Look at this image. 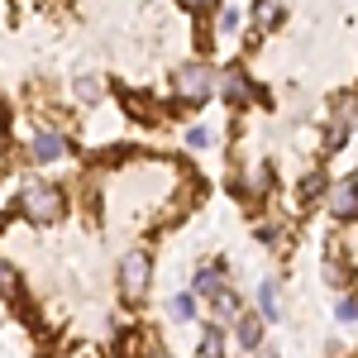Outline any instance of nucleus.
I'll use <instances>...</instances> for the list:
<instances>
[{
	"mask_svg": "<svg viewBox=\"0 0 358 358\" xmlns=\"http://www.w3.org/2000/svg\"><path fill=\"white\" fill-rule=\"evenodd\" d=\"M172 91H177V101H187V106H206V101L215 96V67H210L206 57L182 62V67L172 72Z\"/></svg>",
	"mask_w": 358,
	"mask_h": 358,
	"instance_id": "f257e3e1",
	"label": "nucleus"
},
{
	"mask_svg": "<svg viewBox=\"0 0 358 358\" xmlns=\"http://www.w3.org/2000/svg\"><path fill=\"white\" fill-rule=\"evenodd\" d=\"M20 210H24L34 224H53V220H62V210H67V196H62V187H53V182H24Z\"/></svg>",
	"mask_w": 358,
	"mask_h": 358,
	"instance_id": "f03ea898",
	"label": "nucleus"
},
{
	"mask_svg": "<svg viewBox=\"0 0 358 358\" xmlns=\"http://www.w3.org/2000/svg\"><path fill=\"white\" fill-rule=\"evenodd\" d=\"M148 282H153V253L148 248H129L120 258V296L124 301H143L148 296Z\"/></svg>",
	"mask_w": 358,
	"mask_h": 358,
	"instance_id": "7ed1b4c3",
	"label": "nucleus"
},
{
	"mask_svg": "<svg viewBox=\"0 0 358 358\" xmlns=\"http://www.w3.org/2000/svg\"><path fill=\"white\" fill-rule=\"evenodd\" d=\"M215 96H224L234 110L248 106V101H263V96H258V86L248 82L244 67H224V72H215Z\"/></svg>",
	"mask_w": 358,
	"mask_h": 358,
	"instance_id": "20e7f679",
	"label": "nucleus"
},
{
	"mask_svg": "<svg viewBox=\"0 0 358 358\" xmlns=\"http://www.w3.org/2000/svg\"><path fill=\"white\" fill-rule=\"evenodd\" d=\"M67 153H72V143H67V134L53 129V124H43L38 134L29 138V158H34V167H48V163H57V158H67Z\"/></svg>",
	"mask_w": 358,
	"mask_h": 358,
	"instance_id": "39448f33",
	"label": "nucleus"
},
{
	"mask_svg": "<svg viewBox=\"0 0 358 358\" xmlns=\"http://www.w3.org/2000/svg\"><path fill=\"white\" fill-rule=\"evenodd\" d=\"M229 334H234V344L239 349H263V315H248V310H239L234 320H229Z\"/></svg>",
	"mask_w": 358,
	"mask_h": 358,
	"instance_id": "423d86ee",
	"label": "nucleus"
},
{
	"mask_svg": "<svg viewBox=\"0 0 358 358\" xmlns=\"http://www.w3.org/2000/svg\"><path fill=\"white\" fill-rule=\"evenodd\" d=\"M325 201H330V210L339 215V220H354V215H358V177H344V182H334Z\"/></svg>",
	"mask_w": 358,
	"mask_h": 358,
	"instance_id": "0eeeda50",
	"label": "nucleus"
},
{
	"mask_svg": "<svg viewBox=\"0 0 358 358\" xmlns=\"http://www.w3.org/2000/svg\"><path fill=\"white\" fill-rule=\"evenodd\" d=\"M268 187H273V167H268V163H253L244 177L229 182V192H234V196H268Z\"/></svg>",
	"mask_w": 358,
	"mask_h": 358,
	"instance_id": "6e6552de",
	"label": "nucleus"
},
{
	"mask_svg": "<svg viewBox=\"0 0 358 358\" xmlns=\"http://www.w3.org/2000/svg\"><path fill=\"white\" fill-rule=\"evenodd\" d=\"M277 20H282V5H277V0H258V5H253V29H248V38L258 43L263 34L277 29Z\"/></svg>",
	"mask_w": 358,
	"mask_h": 358,
	"instance_id": "1a4fd4ad",
	"label": "nucleus"
},
{
	"mask_svg": "<svg viewBox=\"0 0 358 358\" xmlns=\"http://www.w3.org/2000/svg\"><path fill=\"white\" fill-rule=\"evenodd\" d=\"M220 287H229V282H224V268H220V263H206V268H196V277H192V292H196V296H206V301H210Z\"/></svg>",
	"mask_w": 358,
	"mask_h": 358,
	"instance_id": "9d476101",
	"label": "nucleus"
},
{
	"mask_svg": "<svg viewBox=\"0 0 358 358\" xmlns=\"http://www.w3.org/2000/svg\"><path fill=\"white\" fill-rule=\"evenodd\" d=\"M224 349H229V334H224V325H201V349L196 354L201 358H224Z\"/></svg>",
	"mask_w": 358,
	"mask_h": 358,
	"instance_id": "9b49d317",
	"label": "nucleus"
},
{
	"mask_svg": "<svg viewBox=\"0 0 358 358\" xmlns=\"http://www.w3.org/2000/svg\"><path fill=\"white\" fill-rule=\"evenodd\" d=\"M210 315H215V325H229V320L239 315V292H234V287H220V292L210 296Z\"/></svg>",
	"mask_w": 358,
	"mask_h": 358,
	"instance_id": "f8f14e48",
	"label": "nucleus"
},
{
	"mask_svg": "<svg viewBox=\"0 0 358 358\" xmlns=\"http://www.w3.org/2000/svg\"><path fill=\"white\" fill-rule=\"evenodd\" d=\"M258 315H263V325L282 315V301H277V282H258Z\"/></svg>",
	"mask_w": 358,
	"mask_h": 358,
	"instance_id": "ddd939ff",
	"label": "nucleus"
},
{
	"mask_svg": "<svg viewBox=\"0 0 358 358\" xmlns=\"http://www.w3.org/2000/svg\"><path fill=\"white\" fill-rule=\"evenodd\" d=\"M215 15H220V20H215V34H220V38H234V29L244 24L239 5H215Z\"/></svg>",
	"mask_w": 358,
	"mask_h": 358,
	"instance_id": "4468645a",
	"label": "nucleus"
},
{
	"mask_svg": "<svg viewBox=\"0 0 358 358\" xmlns=\"http://www.w3.org/2000/svg\"><path fill=\"white\" fill-rule=\"evenodd\" d=\"M72 91H77V101L96 106V101H101V77H77V82H72Z\"/></svg>",
	"mask_w": 358,
	"mask_h": 358,
	"instance_id": "2eb2a0df",
	"label": "nucleus"
},
{
	"mask_svg": "<svg viewBox=\"0 0 358 358\" xmlns=\"http://www.w3.org/2000/svg\"><path fill=\"white\" fill-rule=\"evenodd\" d=\"M167 310H172V320H196V296L182 292V296H172V301H167Z\"/></svg>",
	"mask_w": 358,
	"mask_h": 358,
	"instance_id": "dca6fc26",
	"label": "nucleus"
},
{
	"mask_svg": "<svg viewBox=\"0 0 358 358\" xmlns=\"http://www.w3.org/2000/svg\"><path fill=\"white\" fill-rule=\"evenodd\" d=\"M334 315H339L344 325H354V320H358V296H349V292H344V296L334 301Z\"/></svg>",
	"mask_w": 358,
	"mask_h": 358,
	"instance_id": "f3484780",
	"label": "nucleus"
},
{
	"mask_svg": "<svg viewBox=\"0 0 358 358\" xmlns=\"http://www.w3.org/2000/svg\"><path fill=\"white\" fill-rule=\"evenodd\" d=\"M344 143H349V124H344V120H330V134H325V148H344Z\"/></svg>",
	"mask_w": 358,
	"mask_h": 358,
	"instance_id": "a211bd4d",
	"label": "nucleus"
},
{
	"mask_svg": "<svg viewBox=\"0 0 358 358\" xmlns=\"http://www.w3.org/2000/svg\"><path fill=\"white\" fill-rule=\"evenodd\" d=\"M258 239H263L268 248H277L282 239H287V229H282V224H273V220H263V224H258Z\"/></svg>",
	"mask_w": 358,
	"mask_h": 358,
	"instance_id": "6ab92c4d",
	"label": "nucleus"
},
{
	"mask_svg": "<svg viewBox=\"0 0 358 358\" xmlns=\"http://www.w3.org/2000/svg\"><path fill=\"white\" fill-rule=\"evenodd\" d=\"M187 143H192V148H210V143H215V134H210L206 124H192V129H187Z\"/></svg>",
	"mask_w": 358,
	"mask_h": 358,
	"instance_id": "aec40b11",
	"label": "nucleus"
},
{
	"mask_svg": "<svg viewBox=\"0 0 358 358\" xmlns=\"http://www.w3.org/2000/svg\"><path fill=\"white\" fill-rule=\"evenodd\" d=\"M124 106H129V115H134V120H153V106H148V101H138V96H129Z\"/></svg>",
	"mask_w": 358,
	"mask_h": 358,
	"instance_id": "412c9836",
	"label": "nucleus"
},
{
	"mask_svg": "<svg viewBox=\"0 0 358 358\" xmlns=\"http://www.w3.org/2000/svg\"><path fill=\"white\" fill-rule=\"evenodd\" d=\"M177 5H182V10H192V15H201V10H215L220 0H177Z\"/></svg>",
	"mask_w": 358,
	"mask_h": 358,
	"instance_id": "4be33fe9",
	"label": "nucleus"
},
{
	"mask_svg": "<svg viewBox=\"0 0 358 358\" xmlns=\"http://www.w3.org/2000/svg\"><path fill=\"white\" fill-rule=\"evenodd\" d=\"M253 354L258 358H277V349H253Z\"/></svg>",
	"mask_w": 358,
	"mask_h": 358,
	"instance_id": "5701e85b",
	"label": "nucleus"
},
{
	"mask_svg": "<svg viewBox=\"0 0 358 358\" xmlns=\"http://www.w3.org/2000/svg\"><path fill=\"white\" fill-rule=\"evenodd\" d=\"M5 277H10V273H5V268H0V287H5Z\"/></svg>",
	"mask_w": 358,
	"mask_h": 358,
	"instance_id": "b1692460",
	"label": "nucleus"
},
{
	"mask_svg": "<svg viewBox=\"0 0 358 358\" xmlns=\"http://www.w3.org/2000/svg\"><path fill=\"white\" fill-rule=\"evenodd\" d=\"M158 358H172V354H158Z\"/></svg>",
	"mask_w": 358,
	"mask_h": 358,
	"instance_id": "393cba45",
	"label": "nucleus"
}]
</instances>
